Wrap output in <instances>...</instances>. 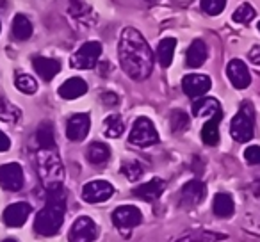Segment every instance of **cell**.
<instances>
[{"instance_id": "1", "label": "cell", "mask_w": 260, "mask_h": 242, "mask_svg": "<svg viewBox=\"0 0 260 242\" xmlns=\"http://www.w3.org/2000/svg\"><path fill=\"white\" fill-rule=\"evenodd\" d=\"M121 70L134 80H145L153 70V52L143 34L134 27L123 29L118 43Z\"/></svg>"}, {"instance_id": "2", "label": "cell", "mask_w": 260, "mask_h": 242, "mask_svg": "<svg viewBox=\"0 0 260 242\" xmlns=\"http://www.w3.org/2000/svg\"><path fill=\"white\" fill-rule=\"evenodd\" d=\"M64 210H66V196L64 189H55V191H48L47 205L36 214L34 219V230L38 235L43 237H50L55 235L62 226L64 221Z\"/></svg>"}, {"instance_id": "3", "label": "cell", "mask_w": 260, "mask_h": 242, "mask_svg": "<svg viewBox=\"0 0 260 242\" xmlns=\"http://www.w3.org/2000/svg\"><path fill=\"white\" fill-rule=\"evenodd\" d=\"M38 162V175L47 191H55V189L62 187V180H64V167L59 159L55 148L43 150L40 148L36 155Z\"/></svg>"}, {"instance_id": "4", "label": "cell", "mask_w": 260, "mask_h": 242, "mask_svg": "<svg viewBox=\"0 0 260 242\" xmlns=\"http://www.w3.org/2000/svg\"><path fill=\"white\" fill-rule=\"evenodd\" d=\"M255 134V111L251 103H242L230 123V135L237 143H248Z\"/></svg>"}, {"instance_id": "5", "label": "cell", "mask_w": 260, "mask_h": 242, "mask_svg": "<svg viewBox=\"0 0 260 242\" xmlns=\"http://www.w3.org/2000/svg\"><path fill=\"white\" fill-rule=\"evenodd\" d=\"M128 141L130 145H136L139 148H148V146L157 145L159 143V134H157L155 125L148 118H145V116L138 118L134 121V125H132Z\"/></svg>"}, {"instance_id": "6", "label": "cell", "mask_w": 260, "mask_h": 242, "mask_svg": "<svg viewBox=\"0 0 260 242\" xmlns=\"http://www.w3.org/2000/svg\"><path fill=\"white\" fill-rule=\"evenodd\" d=\"M102 54V45L98 41H87L84 43L75 54L72 55V68L75 70H91L96 66L98 59H100Z\"/></svg>"}, {"instance_id": "7", "label": "cell", "mask_w": 260, "mask_h": 242, "mask_svg": "<svg viewBox=\"0 0 260 242\" xmlns=\"http://www.w3.org/2000/svg\"><path fill=\"white\" fill-rule=\"evenodd\" d=\"M141 210L134 205H123L112 212V223L116 224L118 230H121L123 233H128V230L136 228L138 224H141Z\"/></svg>"}, {"instance_id": "8", "label": "cell", "mask_w": 260, "mask_h": 242, "mask_svg": "<svg viewBox=\"0 0 260 242\" xmlns=\"http://www.w3.org/2000/svg\"><path fill=\"white\" fill-rule=\"evenodd\" d=\"M98 235V228L91 217H79L75 219V223L72 224V230H70V242H93Z\"/></svg>"}, {"instance_id": "9", "label": "cell", "mask_w": 260, "mask_h": 242, "mask_svg": "<svg viewBox=\"0 0 260 242\" xmlns=\"http://www.w3.org/2000/svg\"><path fill=\"white\" fill-rule=\"evenodd\" d=\"M114 194V187L105 180L87 182L82 189V198L87 203H104Z\"/></svg>"}, {"instance_id": "10", "label": "cell", "mask_w": 260, "mask_h": 242, "mask_svg": "<svg viewBox=\"0 0 260 242\" xmlns=\"http://www.w3.org/2000/svg\"><path fill=\"white\" fill-rule=\"evenodd\" d=\"M0 185L6 191L16 192L23 187V169L20 164L11 162L0 166Z\"/></svg>"}, {"instance_id": "11", "label": "cell", "mask_w": 260, "mask_h": 242, "mask_svg": "<svg viewBox=\"0 0 260 242\" xmlns=\"http://www.w3.org/2000/svg\"><path fill=\"white\" fill-rule=\"evenodd\" d=\"M210 87H212V80H210L209 75L192 73V75H185L184 79H182V89L191 98L203 96Z\"/></svg>"}, {"instance_id": "12", "label": "cell", "mask_w": 260, "mask_h": 242, "mask_svg": "<svg viewBox=\"0 0 260 242\" xmlns=\"http://www.w3.org/2000/svg\"><path fill=\"white\" fill-rule=\"evenodd\" d=\"M89 127H91V119L87 114H73L66 123V135H68L70 141L73 143H80L87 137L89 134Z\"/></svg>"}, {"instance_id": "13", "label": "cell", "mask_w": 260, "mask_h": 242, "mask_svg": "<svg viewBox=\"0 0 260 242\" xmlns=\"http://www.w3.org/2000/svg\"><path fill=\"white\" fill-rule=\"evenodd\" d=\"M226 75L228 80L232 82V86L235 89H246V87L251 84V75H249V70L241 59H232L226 66Z\"/></svg>"}, {"instance_id": "14", "label": "cell", "mask_w": 260, "mask_h": 242, "mask_svg": "<svg viewBox=\"0 0 260 242\" xmlns=\"http://www.w3.org/2000/svg\"><path fill=\"white\" fill-rule=\"evenodd\" d=\"M207 187L203 182L191 180L182 187L180 192V205L182 206H196L205 199Z\"/></svg>"}, {"instance_id": "15", "label": "cell", "mask_w": 260, "mask_h": 242, "mask_svg": "<svg viewBox=\"0 0 260 242\" xmlns=\"http://www.w3.org/2000/svg\"><path fill=\"white\" fill-rule=\"evenodd\" d=\"M30 205L25 201H18V203H13V205H9L8 209L4 210V216H2V219H4V223L8 224L9 228H20L25 224V221L29 219L30 216Z\"/></svg>"}, {"instance_id": "16", "label": "cell", "mask_w": 260, "mask_h": 242, "mask_svg": "<svg viewBox=\"0 0 260 242\" xmlns=\"http://www.w3.org/2000/svg\"><path fill=\"white\" fill-rule=\"evenodd\" d=\"M68 13L73 20H77V22L82 23V25H86V27L96 23V15H94L93 8L87 6L84 0H70Z\"/></svg>"}, {"instance_id": "17", "label": "cell", "mask_w": 260, "mask_h": 242, "mask_svg": "<svg viewBox=\"0 0 260 242\" xmlns=\"http://www.w3.org/2000/svg\"><path fill=\"white\" fill-rule=\"evenodd\" d=\"M164 187H166L164 180H160V178H153V180H150L148 184H141L139 187H136L134 196L139 199H143V201H155V199L160 198Z\"/></svg>"}, {"instance_id": "18", "label": "cell", "mask_w": 260, "mask_h": 242, "mask_svg": "<svg viewBox=\"0 0 260 242\" xmlns=\"http://www.w3.org/2000/svg\"><path fill=\"white\" fill-rule=\"evenodd\" d=\"M32 66L38 75L43 80H47V82H50V80L61 72V62H59L57 59H50V57H34Z\"/></svg>"}, {"instance_id": "19", "label": "cell", "mask_w": 260, "mask_h": 242, "mask_svg": "<svg viewBox=\"0 0 260 242\" xmlns=\"http://www.w3.org/2000/svg\"><path fill=\"white\" fill-rule=\"evenodd\" d=\"M86 93H87V84L80 77H72L66 82H62V86L59 87V96L64 98V100H75V98H80Z\"/></svg>"}, {"instance_id": "20", "label": "cell", "mask_w": 260, "mask_h": 242, "mask_svg": "<svg viewBox=\"0 0 260 242\" xmlns=\"http://www.w3.org/2000/svg\"><path fill=\"white\" fill-rule=\"evenodd\" d=\"M207 55H209V50H207L205 41L194 40L191 43V47L187 48V54H185V62H187L189 68H200V66L207 61Z\"/></svg>"}, {"instance_id": "21", "label": "cell", "mask_w": 260, "mask_h": 242, "mask_svg": "<svg viewBox=\"0 0 260 242\" xmlns=\"http://www.w3.org/2000/svg\"><path fill=\"white\" fill-rule=\"evenodd\" d=\"M212 209H214V214L221 219H228V217L234 216V210H235V205H234V198L226 192H217L214 196V203H212Z\"/></svg>"}, {"instance_id": "22", "label": "cell", "mask_w": 260, "mask_h": 242, "mask_svg": "<svg viewBox=\"0 0 260 242\" xmlns=\"http://www.w3.org/2000/svg\"><path fill=\"white\" fill-rule=\"evenodd\" d=\"M223 118V112H217L212 118L203 125L202 128V139L205 145L209 146H216L219 143V121Z\"/></svg>"}, {"instance_id": "23", "label": "cell", "mask_w": 260, "mask_h": 242, "mask_svg": "<svg viewBox=\"0 0 260 242\" xmlns=\"http://www.w3.org/2000/svg\"><path fill=\"white\" fill-rule=\"evenodd\" d=\"M175 48H177V40L173 38H164L160 40L159 47H157V61L162 68H168V66L173 62V54Z\"/></svg>"}, {"instance_id": "24", "label": "cell", "mask_w": 260, "mask_h": 242, "mask_svg": "<svg viewBox=\"0 0 260 242\" xmlns=\"http://www.w3.org/2000/svg\"><path fill=\"white\" fill-rule=\"evenodd\" d=\"M221 111V105L216 98H200V100L194 101L192 105V114L196 118H202V116H214Z\"/></svg>"}, {"instance_id": "25", "label": "cell", "mask_w": 260, "mask_h": 242, "mask_svg": "<svg viewBox=\"0 0 260 242\" xmlns=\"http://www.w3.org/2000/svg\"><path fill=\"white\" fill-rule=\"evenodd\" d=\"M32 23L25 15H16L13 20V36L18 41H27L32 36Z\"/></svg>"}, {"instance_id": "26", "label": "cell", "mask_w": 260, "mask_h": 242, "mask_svg": "<svg viewBox=\"0 0 260 242\" xmlns=\"http://www.w3.org/2000/svg\"><path fill=\"white\" fill-rule=\"evenodd\" d=\"M86 157L91 164H96L98 166V164H104L109 160V157H111V148H109L107 145H104V143H91L86 150Z\"/></svg>"}, {"instance_id": "27", "label": "cell", "mask_w": 260, "mask_h": 242, "mask_svg": "<svg viewBox=\"0 0 260 242\" xmlns=\"http://www.w3.org/2000/svg\"><path fill=\"white\" fill-rule=\"evenodd\" d=\"M36 141L40 145V148L43 150H52L55 148V135H54V127L52 123L45 121L38 127V132H36Z\"/></svg>"}, {"instance_id": "28", "label": "cell", "mask_w": 260, "mask_h": 242, "mask_svg": "<svg viewBox=\"0 0 260 242\" xmlns=\"http://www.w3.org/2000/svg\"><path fill=\"white\" fill-rule=\"evenodd\" d=\"M125 130V125H123V119L118 114H111L105 118L104 121V134L111 139H116L123 134Z\"/></svg>"}, {"instance_id": "29", "label": "cell", "mask_w": 260, "mask_h": 242, "mask_svg": "<svg viewBox=\"0 0 260 242\" xmlns=\"http://www.w3.org/2000/svg\"><path fill=\"white\" fill-rule=\"evenodd\" d=\"M20 118H22L20 109L15 107L11 101L0 98V119L2 121H6V123H16Z\"/></svg>"}, {"instance_id": "30", "label": "cell", "mask_w": 260, "mask_h": 242, "mask_svg": "<svg viewBox=\"0 0 260 242\" xmlns=\"http://www.w3.org/2000/svg\"><path fill=\"white\" fill-rule=\"evenodd\" d=\"M221 238H224V235L212 233V231H194L191 235H184L177 242H219Z\"/></svg>"}, {"instance_id": "31", "label": "cell", "mask_w": 260, "mask_h": 242, "mask_svg": "<svg viewBox=\"0 0 260 242\" xmlns=\"http://www.w3.org/2000/svg\"><path fill=\"white\" fill-rule=\"evenodd\" d=\"M170 125H171V130L175 134H180V132H185L189 127V116L187 112L184 111H173L170 116Z\"/></svg>"}, {"instance_id": "32", "label": "cell", "mask_w": 260, "mask_h": 242, "mask_svg": "<svg viewBox=\"0 0 260 242\" xmlns=\"http://www.w3.org/2000/svg\"><path fill=\"white\" fill-rule=\"evenodd\" d=\"M15 84H16V89L25 94H34L38 91V82L34 80V77L27 75V73H18Z\"/></svg>"}, {"instance_id": "33", "label": "cell", "mask_w": 260, "mask_h": 242, "mask_svg": "<svg viewBox=\"0 0 260 242\" xmlns=\"http://www.w3.org/2000/svg\"><path fill=\"white\" fill-rule=\"evenodd\" d=\"M121 173L125 175L130 182H138L139 178L143 177L145 169H143V166L138 162V160H130V162H125L121 166Z\"/></svg>"}, {"instance_id": "34", "label": "cell", "mask_w": 260, "mask_h": 242, "mask_svg": "<svg viewBox=\"0 0 260 242\" xmlns=\"http://www.w3.org/2000/svg\"><path fill=\"white\" fill-rule=\"evenodd\" d=\"M255 18V9L251 8L249 4H242L235 9V13L232 15V20L235 23H248Z\"/></svg>"}, {"instance_id": "35", "label": "cell", "mask_w": 260, "mask_h": 242, "mask_svg": "<svg viewBox=\"0 0 260 242\" xmlns=\"http://www.w3.org/2000/svg\"><path fill=\"white\" fill-rule=\"evenodd\" d=\"M226 8V0H202V9L209 16H216L224 11Z\"/></svg>"}, {"instance_id": "36", "label": "cell", "mask_w": 260, "mask_h": 242, "mask_svg": "<svg viewBox=\"0 0 260 242\" xmlns=\"http://www.w3.org/2000/svg\"><path fill=\"white\" fill-rule=\"evenodd\" d=\"M244 160L251 166L260 164V146H248L244 150Z\"/></svg>"}, {"instance_id": "37", "label": "cell", "mask_w": 260, "mask_h": 242, "mask_svg": "<svg viewBox=\"0 0 260 242\" xmlns=\"http://www.w3.org/2000/svg\"><path fill=\"white\" fill-rule=\"evenodd\" d=\"M102 101H104L105 105H109V107H114V105L119 101V98L116 96L114 93H104L102 94Z\"/></svg>"}, {"instance_id": "38", "label": "cell", "mask_w": 260, "mask_h": 242, "mask_svg": "<svg viewBox=\"0 0 260 242\" xmlns=\"http://www.w3.org/2000/svg\"><path fill=\"white\" fill-rule=\"evenodd\" d=\"M249 61H251L253 64L260 66V45H256V47H253L251 50H249Z\"/></svg>"}, {"instance_id": "39", "label": "cell", "mask_w": 260, "mask_h": 242, "mask_svg": "<svg viewBox=\"0 0 260 242\" xmlns=\"http://www.w3.org/2000/svg\"><path fill=\"white\" fill-rule=\"evenodd\" d=\"M9 148H11V141L4 132L0 130V152H8Z\"/></svg>"}, {"instance_id": "40", "label": "cell", "mask_w": 260, "mask_h": 242, "mask_svg": "<svg viewBox=\"0 0 260 242\" xmlns=\"http://www.w3.org/2000/svg\"><path fill=\"white\" fill-rule=\"evenodd\" d=\"M251 189H253V192H255L256 196H260V180H256L255 184H253Z\"/></svg>"}, {"instance_id": "41", "label": "cell", "mask_w": 260, "mask_h": 242, "mask_svg": "<svg viewBox=\"0 0 260 242\" xmlns=\"http://www.w3.org/2000/svg\"><path fill=\"white\" fill-rule=\"evenodd\" d=\"M2 242H16L15 238H6V240H2Z\"/></svg>"}, {"instance_id": "42", "label": "cell", "mask_w": 260, "mask_h": 242, "mask_svg": "<svg viewBox=\"0 0 260 242\" xmlns=\"http://www.w3.org/2000/svg\"><path fill=\"white\" fill-rule=\"evenodd\" d=\"M256 224H260V216H258V221H256Z\"/></svg>"}, {"instance_id": "43", "label": "cell", "mask_w": 260, "mask_h": 242, "mask_svg": "<svg viewBox=\"0 0 260 242\" xmlns=\"http://www.w3.org/2000/svg\"><path fill=\"white\" fill-rule=\"evenodd\" d=\"M148 2H157V0H148Z\"/></svg>"}, {"instance_id": "44", "label": "cell", "mask_w": 260, "mask_h": 242, "mask_svg": "<svg viewBox=\"0 0 260 242\" xmlns=\"http://www.w3.org/2000/svg\"><path fill=\"white\" fill-rule=\"evenodd\" d=\"M258 30H260V22H258Z\"/></svg>"}, {"instance_id": "45", "label": "cell", "mask_w": 260, "mask_h": 242, "mask_svg": "<svg viewBox=\"0 0 260 242\" xmlns=\"http://www.w3.org/2000/svg\"><path fill=\"white\" fill-rule=\"evenodd\" d=\"M182 2H187V0H182Z\"/></svg>"}, {"instance_id": "46", "label": "cell", "mask_w": 260, "mask_h": 242, "mask_svg": "<svg viewBox=\"0 0 260 242\" xmlns=\"http://www.w3.org/2000/svg\"><path fill=\"white\" fill-rule=\"evenodd\" d=\"M0 29H2V25H0Z\"/></svg>"}]
</instances>
